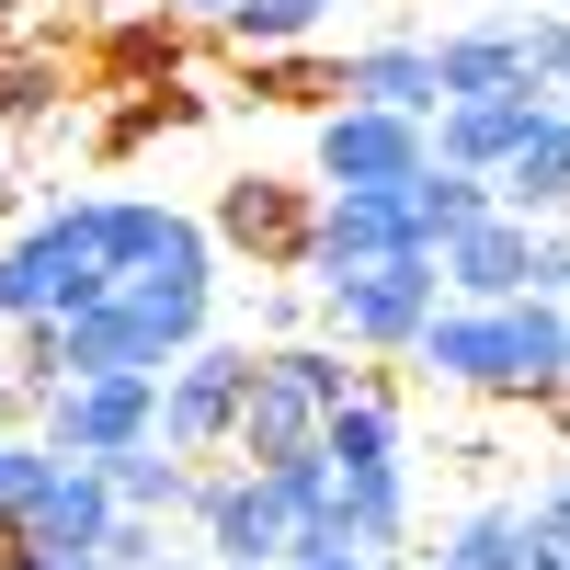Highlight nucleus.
<instances>
[{
    "label": "nucleus",
    "instance_id": "nucleus-1",
    "mask_svg": "<svg viewBox=\"0 0 570 570\" xmlns=\"http://www.w3.org/2000/svg\"><path fill=\"white\" fill-rule=\"evenodd\" d=\"M411 365L434 389H468V400H548L559 365H570V308H548V297H502V308L445 297L411 331Z\"/></svg>",
    "mask_w": 570,
    "mask_h": 570
},
{
    "label": "nucleus",
    "instance_id": "nucleus-2",
    "mask_svg": "<svg viewBox=\"0 0 570 570\" xmlns=\"http://www.w3.org/2000/svg\"><path fill=\"white\" fill-rule=\"evenodd\" d=\"M115 297V263L91 240V206H58L35 217L12 252H0V320H58V308H91Z\"/></svg>",
    "mask_w": 570,
    "mask_h": 570
},
{
    "label": "nucleus",
    "instance_id": "nucleus-3",
    "mask_svg": "<svg viewBox=\"0 0 570 570\" xmlns=\"http://www.w3.org/2000/svg\"><path fill=\"white\" fill-rule=\"evenodd\" d=\"M252 343H183L171 365H160V411H149V434L171 445V456H228V422H240V389H252Z\"/></svg>",
    "mask_w": 570,
    "mask_h": 570
},
{
    "label": "nucleus",
    "instance_id": "nucleus-4",
    "mask_svg": "<svg viewBox=\"0 0 570 570\" xmlns=\"http://www.w3.org/2000/svg\"><path fill=\"white\" fill-rule=\"evenodd\" d=\"M308 160H320L331 195H400V183L434 160V126H422V115H389V104H331Z\"/></svg>",
    "mask_w": 570,
    "mask_h": 570
},
{
    "label": "nucleus",
    "instance_id": "nucleus-5",
    "mask_svg": "<svg viewBox=\"0 0 570 570\" xmlns=\"http://www.w3.org/2000/svg\"><path fill=\"white\" fill-rule=\"evenodd\" d=\"M320 308L354 354H411V331L445 308V274H434V252H400V263H365L343 285H320Z\"/></svg>",
    "mask_w": 570,
    "mask_h": 570
},
{
    "label": "nucleus",
    "instance_id": "nucleus-6",
    "mask_svg": "<svg viewBox=\"0 0 570 570\" xmlns=\"http://www.w3.org/2000/svg\"><path fill=\"white\" fill-rule=\"evenodd\" d=\"M149 411H160V376H58V389H35V445L104 468L115 445L149 434Z\"/></svg>",
    "mask_w": 570,
    "mask_h": 570
},
{
    "label": "nucleus",
    "instance_id": "nucleus-7",
    "mask_svg": "<svg viewBox=\"0 0 570 570\" xmlns=\"http://www.w3.org/2000/svg\"><path fill=\"white\" fill-rule=\"evenodd\" d=\"M183 513H195L206 548L240 559V570H274L285 537H297V491H285V468H240V456H228L217 480H195V502H183Z\"/></svg>",
    "mask_w": 570,
    "mask_h": 570
},
{
    "label": "nucleus",
    "instance_id": "nucleus-8",
    "mask_svg": "<svg viewBox=\"0 0 570 570\" xmlns=\"http://www.w3.org/2000/svg\"><path fill=\"white\" fill-rule=\"evenodd\" d=\"M400 252H422L400 195H320V206H308V240H297V274H308V285H343V274L400 263Z\"/></svg>",
    "mask_w": 570,
    "mask_h": 570
},
{
    "label": "nucleus",
    "instance_id": "nucleus-9",
    "mask_svg": "<svg viewBox=\"0 0 570 570\" xmlns=\"http://www.w3.org/2000/svg\"><path fill=\"white\" fill-rule=\"evenodd\" d=\"M434 274H445V297H468V308H502V297H537V228L525 217H468L456 240L434 252Z\"/></svg>",
    "mask_w": 570,
    "mask_h": 570
},
{
    "label": "nucleus",
    "instance_id": "nucleus-10",
    "mask_svg": "<svg viewBox=\"0 0 570 570\" xmlns=\"http://www.w3.org/2000/svg\"><path fill=\"white\" fill-rule=\"evenodd\" d=\"M115 297H126V320L149 331L160 354L206 343V320H217V274H206V240H195V252H160V263H137V274L115 285Z\"/></svg>",
    "mask_w": 570,
    "mask_h": 570
},
{
    "label": "nucleus",
    "instance_id": "nucleus-11",
    "mask_svg": "<svg viewBox=\"0 0 570 570\" xmlns=\"http://www.w3.org/2000/svg\"><path fill=\"white\" fill-rule=\"evenodd\" d=\"M491 195H502V217H525V228H570V104L525 115L513 160L491 171Z\"/></svg>",
    "mask_w": 570,
    "mask_h": 570
},
{
    "label": "nucleus",
    "instance_id": "nucleus-12",
    "mask_svg": "<svg viewBox=\"0 0 570 570\" xmlns=\"http://www.w3.org/2000/svg\"><path fill=\"white\" fill-rule=\"evenodd\" d=\"M228 456L240 468H285V456H320V400L285 376L274 354L252 365V389H240V422H228Z\"/></svg>",
    "mask_w": 570,
    "mask_h": 570
},
{
    "label": "nucleus",
    "instance_id": "nucleus-13",
    "mask_svg": "<svg viewBox=\"0 0 570 570\" xmlns=\"http://www.w3.org/2000/svg\"><path fill=\"white\" fill-rule=\"evenodd\" d=\"M12 525H23L35 548H104V525H115V480H104L91 456H46Z\"/></svg>",
    "mask_w": 570,
    "mask_h": 570
},
{
    "label": "nucleus",
    "instance_id": "nucleus-14",
    "mask_svg": "<svg viewBox=\"0 0 570 570\" xmlns=\"http://www.w3.org/2000/svg\"><path fill=\"white\" fill-rule=\"evenodd\" d=\"M320 468L331 480H389V468H411V434H400V400L389 389H354L320 411Z\"/></svg>",
    "mask_w": 570,
    "mask_h": 570
},
{
    "label": "nucleus",
    "instance_id": "nucleus-15",
    "mask_svg": "<svg viewBox=\"0 0 570 570\" xmlns=\"http://www.w3.org/2000/svg\"><path fill=\"white\" fill-rule=\"evenodd\" d=\"M422 58H434V104H468V91H537L525 23H456V35L422 46Z\"/></svg>",
    "mask_w": 570,
    "mask_h": 570
},
{
    "label": "nucleus",
    "instance_id": "nucleus-16",
    "mask_svg": "<svg viewBox=\"0 0 570 570\" xmlns=\"http://www.w3.org/2000/svg\"><path fill=\"white\" fill-rule=\"evenodd\" d=\"M58 365L69 376H160L171 354L126 320V297H91V308H58Z\"/></svg>",
    "mask_w": 570,
    "mask_h": 570
},
{
    "label": "nucleus",
    "instance_id": "nucleus-17",
    "mask_svg": "<svg viewBox=\"0 0 570 570\" xmlns=\"http://www.w3.org/2000/svg\"><path fill=\"white\" fill-rule=\"evenodd\" d=\"M537 104H548V91H468V104H434V160H456V171H502Z\"/></svg>",
    "mask_w": 570,
    "mask_h": 570
},
{
    "label": "nucleus",
    "instance_id": "nucleus-18",
    "mask_svg": "<svg viewBox=\"0 0 570 570\" xmlns=\"http://www.w3.org/2000/svg\"><path fill=\"white\" fill-rule=\"evenodd\" d=\"M217 240L228 252H252V263H285V274H297V240H308V206L297 195H285V183H228V195H217Z\"/></svg>",
    "mask_w": 570,
    "mask_h": 570
},
{
    "label": "nucleus",
    "instance_id": "nucleus-19",
    "mask_svg": "<svg viewBox=\"0 0 570 570\" xmlns=\"http://www.w3.org/2000/svg\"><path fill=\"white\" fill-rule=\"evenodd\" d=\"M400 206H411V240L422 252H445L468 217H491L502 195H491V171H456V160H422L411 183H400Z\"/></svg>",
    "mask_w": 570,
    "mask_h": 570
},
{
    "label": "nucleus",
    "instance_id": "nucleus-20",
    "mask_svg": "<svg viewBox=\"0 0 570 570\" xmlns=\"http://www.w3.org/2000/svg\"><path fill=\"white\" fill-rule=\"evenodd\" d=\"M343 104H389V115H422L434 126V58H422V46H354L343 58Z\"/></svg>",
    "mask_w": 570,
    "mask_h": 570
},
{
    "label": "nucleus",
    "instance_id": "nucleus-21",
    "mask_svg": "<svg viewBox=\"0 0 570 570\" xmlns=\"http://www.w3.org/2000/svg\"><path fill=\"white\" fill-rule=\"evenodd\" d=\"M104 480H115L126 513H183V502H195V456H171L160 434H137V445L104 456Z\"/></svg>",
    "mask_w": 570,
    "mask_h": 570
},
{
    "label": "nucleus",
    "instance_id": "nucleus-22",
    "mask_svg": "<svg viewBox=\"0 0 570 570\" xmlns=\"http://www.w3.org/2000/svg\"><path fill=\"white\" fill-rule=\"evenodd\" d=\"M434 559H456V570H537V502H480Z\"/></svg>",
    "mask_w": 570,
    "mask_h": 570
},
{
    "label": "nucleus",
    "instance_id": "nucleus-23",
    "mask_svg": "<svg viewBox=\"0 0 570 570\" xmlns=\"http://www.w3.org/2000/svg\"><path fill=\"white\" fill-rule=\"evenodd\" d=\"M320 23H331V0H228V12H217V35L252 46V58H274V46H308Z\"/></svg>",
    "mask_w": 570,
    "mask_h": 570
},
{
    "label": "nucleus",
    "instance_id": "nucleus-24",
    "mask_svg": "<svg viewBox=\"0 0 570 570\" xmlns=\"http://www.w3.org/2000/svg\"><path fill=\"white\" fill-rule=\"evenodd\" d=\"M343 537L354 548H411V468H389V480H343Z\"/></svg>",
    "mask_w": 570,
    "mask_h": 570
},
{
    "label": "nucleus",
    "instance_id": "nucleus-25",
    "mask_svg": "<svg viewBox=\"0 0 570 570\" xmlns=\"http://www.w3.org/2000/svg\"><path fill=\"white\" fill-rule=\"evenodd\" d=\"M274 365H285V376H297V389H308L320 411L365 389V365H343V343H274Z\"/></svg>",
    "mask_w": 570,
    "mask_h": 570
},
{
    "label": "nucleus",
    "instance_id": "nucleus-26",
    "mask_svg": "<svg viewBox=\"0 0 570 570\" xmlns=\"http://www.w3.org/2000/svg\"><path fill=\"white\" fill-rule=\"evenodd\" d=\"M525 69H537V91H548V104L570 91V12H537V23H525Z\"/></svg>",
    "mask_w": 570,
    "mask_h": 570
},
{
    "label": "nucleus",
    "instance_id": "nucleus-27",
    "mask_svg": "<svg viewBox=\"0 0 570 570\" xmlns=\"http://www.w3.org/2000/svg\"><path fill=\"white\" fill-rule=\"evenodd\" d=\"M104 570H160V513H126V502H115V525H104Z\"/></svg>",
    "mask_w": 570,
    "mask_h": 570
},
{
    "label": "nucleus",
    "instance_id": "nucleus-28",
    "mask_svg": "<svg viewBox=\"0 0 570 570\" xmlns=\"http://www.w3.org/2000/svg\"><path fill=\"white\" fill-rule=\"evenodd\" d=\"M35 468H46V445H35V434H0V513H23Z\"/></svg>",
    "mask_w": 570,
    "mask_h": 570
},
{
    "label": "nucleus",
    "instance_id": "nucleus-29",
    "mask_svg": "<svg viewBox=\"0 0 570 570\" xmlns=\"http://www.w3.org/2000/svg\"><path fill=\"white\" fill-rule=\"evenodd\" d=\"M537 297L570 308V228H537Z\"/></svg>",
    "mask_w": 570,
    "mask_h": 570
},
{
    "label": "nucleus",
    "instance_id": "nucleus-30",
    "mask_svg": "<svg viewBox=\"0 0 570 570\" xmlns=\"http://www.w3.org/2000/svg\"><path fill=\"white\" fill-rule=\"evenodd\" d=\"M0 104H12V115H35V104H46V69H0Z\"/></svg>",
    "mask_w": 570,
    "mask_h": 570
},
{
    "label": "nucleus",
    "instance_id": "nucleus-31",
    "mask_svg": "<svg viewBox=\"0 0 570 570\" xmlns=\"http://www.w3.org/2000/svg\"><path fill=\"white\" fill-rule=\"evenodd\" d=\"M23 570H104V548H23Z\"/></svg>",
    "mask_w": 570,
    "mask_h": 570
},
{
    "label": "nucleus",
    "instance_id": "nucleus-32",
    "mask_svg": "<svg viewBox=\"0 0 570 570\" xmlns=\"http://www.w3.org/2000/svg\"><path fill=\"white\" fill-rule=\"evenodd\" d=\"M537 525H548V537H559V548H570V480H559V491H548V502H537Z\"/></svg>",
    "mask_w": 570,
    "mask_h": 570
},
{
    "label": "nucleus",
    "instance_id": "nucleus-33",
    "mask_svg": "<svg viewBox=\"0 0 570 570\" xmlns=\"http://www.w3.org/2000/svg\"><path fill=\"white\" fill-rule=\"evenodd\" d=\"M274 570H365V548H320V559H274Z\"/></svg>",
    "mask_w": 570,
    "mask_h": 570
},
{
    "label": "nucleus",
    "instance_id": "nucleus-34",
    "mask_svg": "<svg viewBox=\"0 0 570 570\" xmlns=\"http://www.w3.org/2000/svg\"><path fill=\"white\" fill-rule=\"evenodd\" d=\"M160 12H183V23H217V12H228V0H160Z\"/></svg>",
    "mask_w": 570,
    "mask_h": 570
},
{
    "label": "nucleus",
    "instance_id": "nucleus-35",
    "mask_svg": "<svg viewBox=\"0 0 570 570\" xmlns=\"http://www.w3.org/2000/svg\"><path fill=\"white\" fill-rule=\"evenodd\" d=\"M537 411H548V422H559V434H570V376H559V389H548V400H537Z\"/></svg>",
    "mask_w": 570,
    "mask_h": 570
},
{
    "label": "nucleus",
    "instance_id": "nucleus-36",
    "mask_svg": "<svg viewBox=\"0 0 570 570\" xmlns=\"http://www.w3.org/2000/svg\"><path fill=\"white\" fill-rule=\"evenodd\" d=\"M217 570H240V559H217Z\"/></svg>",
    "mask_w": 570,
    "mask_h": 570
},
{
    "label": "nucleus",
    "instance_id": "nucleus-37",
    "mask_svg": "<svg viewBox=\"0 0 570 570\" xmlns=\"http://www.w3.org/2000/svg\"><path fill=\"white\" fill-rule=\"evenodd\" d=\"M559 104H570V91H559Z\"/></svg>",
    "mask_w": 570,
    "mask_h": 570
}]
</instances>
